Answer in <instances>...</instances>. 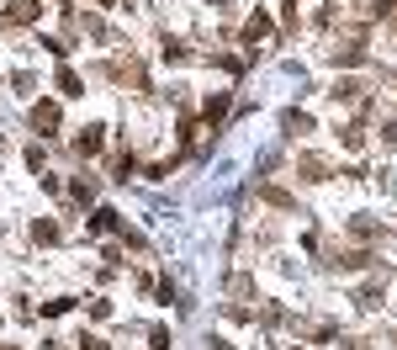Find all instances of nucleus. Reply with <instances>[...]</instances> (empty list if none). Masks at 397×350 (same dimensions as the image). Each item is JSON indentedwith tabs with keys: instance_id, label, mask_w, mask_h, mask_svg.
Here are the masks:
<instances>
[{
	"instance_id": "obj_1",
	"label": "nucleus",
	"mask_w": 397,
	"mask_h": 350,
	"mask_svg": "<svg viewBox=\"0 0 397 350\" xmlns=\"http://www.w3.org/2000/svg\"><path fill=\"white\" fill-rule=\"evenodd\" d=\"M32 127H38V133L59 127V106H53V101H38V106H32Z\"/></svg>"
},
{
	"instance_id": "obj_2",
	"label": "nucleus",
	"mask_w": 397,
	"mask_h": 350,
	"mask_svg": "<svg viewBox=\"0 0 397 350\" xmlns=\"http://www.w3.org/2000/svg\"><path fill=\"white\" fill-rule=\"evenodd\" d=\"M38 16V0H16L11 11H5V27H16V21H32Z\"/></svg>"
},
{
	"instance_id": "obj_3",
	"label": "nucleus",
	"mask_w": 397,
	"mask_h": 350,
	"mask_svg": "<svg viewBox=\"0 0 397 350\" xmlns=\"http://www.w3.org/2000/svg\"><path fill=\"white\" fill-rule=\"evenodd\" d=\"M302 175H307V181H329V165H323L318 154H302Z\"/></svg>"
},
{
	"instance_id": "obj_4",
	"label": "nucleus",
	"mask_w": 397,
	"mask_h": 350,
	"mask_svg": "<svg viewBox=\"0 0 397 350\" xmlns=\"http://www.w3.org/2000/svg\"><path fill=\"white\" fill-rule=\"evenodd\" d=\"M75 149H79V154H96V149H101V127H85V133L75 138Z\"/></svg>"
},
{
	"instance_id": "obj_5",
	"label": "nucleus",
	"mask_w": 397,
	"mask_h": 350,
	"mask_svg": "<svg viewBox=\"0 0 397 350\" xmlns=\"http://www.w3.org/2000/svg\"><path fill=\"white\" fill-rule=\"evenodd\" d=\"M334 53V64H360L366 53H360V42H344V48H329Z\"/></svg>"
},
{
	"instance_id": "obj_6",
	"label": "nucleus",
	"mask_w": 397,
	"mask_h": 350,
	"mask_svg": "<svg viewBox=\"0 0 397 350\" xmlns=\"http://www.w3.org/2000/svg\"><path fill=\"white\" fill-rule=\"evenodd\" d=\"M59 90H64V96H79V75H75V69H59Z\"/></svg>"
},
{
	"instance_id": "obj_7",
	"label": "nucleus",
	"mask_w": 397,
	"mask_h": 350,
	"mask_svg": "<svg viewBox=\"0 0 397 350\" xmlns=\"http://www.w3.org/2000/svg\"><path fill=\"white\" fill-rule=\"evenodd\" d=\"M355 96H360L355 80H339V85H334V101H355Z\"/></svg>"
},
{
	"instance_id": "obj_8",
	"label": "nucleus",
	"mask_w": 397,
	"mask_h": 350,
	"mask_svg": "<svg viewBox=\"0 0 397 350\" xmlns=\"http://www.w3.org/2000/svg\"><path fill=\"white\" fill-rule=\"evenodd\" d=\"M265 202H276V207H292V197H286L281 186H265Z\"/></svg>"
},
{
	"instance_id": "obj_9",
	"label": "nucleus",
	"mask_w": 397,
	"mask_h": 350,
	"mask_svg": "<svg viewBox=\"0 0 397 350\" xmlns=\"http://www.w3.org/2000/svg\"><path fill=\"white\" fill-rule=\"evenodd\" d=\"M265 32H270V21H265V16L255 11V16H249V38H265Z\"/></svg>"
},
{
	"instance_id": "obj_10",
	"label": "nucleus",
	"mask_w": 397,
	"mask_h": 350,
	"mask_svg": "<svg viewBox=\"0 0 397 350\" xmlns=\"http://www.w3.org/2000/svg\"><path fill=\"white\" fill-rule=\"evenodd\" d=\"M222 112H228V96H218V101H207V123H218Z\"/></svg>"
},
{
	"instance_id": "obj_11",
	"label": "nucleus",
	"mask_w": 397,
	"mask_h": 350,
	"mask_svg": "<svg viewBox=\"0 0 397 350\" xmlns=\"http://www.w3.org/2000/svg\"><path fill=\"white\" fill-rule=\"evenodd\" d=\"M286 133H307V117L302 112H286Z\"/></svg>"
},
{
	"instance_id": "obj_12",
	"label": "nucleus",
	"mask_w": 397,
	"mask_h": 350,
	"mask_svg": "<svg viewBox=\"0 0 397 350\" xmlns=\"http://www.w3.org/2000/svg\"><path fill=\"white\" fill-rule=\"evenodd\" d=\"M381 138H387V144L397 149V117H392V123H387V127H381Z\"/></svg>"
},
{
	"instance_id": "obj_13",
	"label": "nucleus",
	"mask_w": 397,
	"mask_h": 350,
	"mask_svg": "<svg viewBox=\"0 0 397 350\" xmlns=\"http://www.w3.org/2000/svg\"><path fill=\"white\" fill-rule=\"evenodd\" d=\"M79 350H106V345H101V340H79Z\"/></svg>"
},
{
	"instance_id": "obj_14",
	"label": "nucleus",
	"mask_w": 397,
	"mask_h": 350,
	"mask_svg": "<svg viewBox=\"0 0 397 350\" xmlns=\"http://www.w3.org/2000/svg\"><path fill=\"white\" fill-rule=\"evenodd\" d=\"M212 350H233V345H222V340H218V345H212Z\"/></svg>"
},
{
	"instance_id": "obj_15",
	"label": "nucleus",
	"mask_w": 397,
	"mask_h": 350,
	"mask_svg": "<svg viewBox=\"0 0 397 350\" xmlns=\"http://www.w3.org/2000/svg\"><path fill=\"white\" fill-rule=\"evenodd\" d=\"M0 350H16V345H0Z\"/></svg>"
}]
</instances>
